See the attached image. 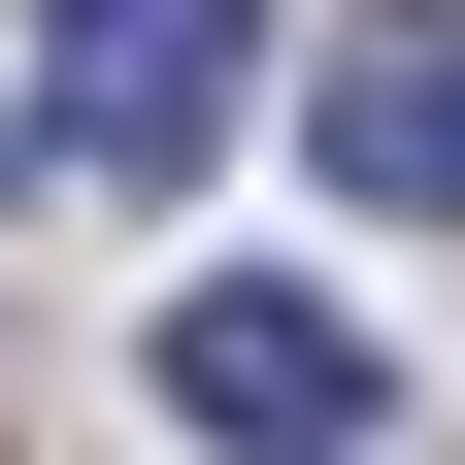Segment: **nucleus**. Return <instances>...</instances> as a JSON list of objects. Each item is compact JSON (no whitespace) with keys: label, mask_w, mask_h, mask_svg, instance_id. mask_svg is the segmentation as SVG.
<instances>
[{"label":"nucleus","mask_w":465,"mask_h":465,"mask_svg":"<svg viewBox=\"0 0 465 465\" xmlns=\"http://www.w3.org/2000/svg\"><path fill=\"white\" fill-rule=\"evenodd\" d=\"M166 399H200L232 465H332V432H366V332H332L300 266H200V300H166Z\"/></svg>","instance_id":"f257e3e1"},{"label":"nucleus","mask_w":465,"mask_h":465,"mask_svg":"<svg viewBox=\"0 0 465 465\" xmlns=\"http://www.w3.org/2000/svg\"><path fill=\"white\" fill-rule=\"evenodd\" d=\"M232 34H266V0H67V134L100 166H200L232 134Z\"/></svg>","instance_id":"f03ea898"},{"label":"nucleus","mask_w":465,"mask_h":465,"mask_svg":"<svg viewBox=\"0 0 465 465\" xmlns=\"http://www.w3.org/2000/svg\"><path fill=\"white\" fill-rule=\"evenodd\" d=\"M332 166H366L399 232H465V34H366V67H332Z\"/></svg>","instance_id":"7ed1b4c3"}]
</instances>
